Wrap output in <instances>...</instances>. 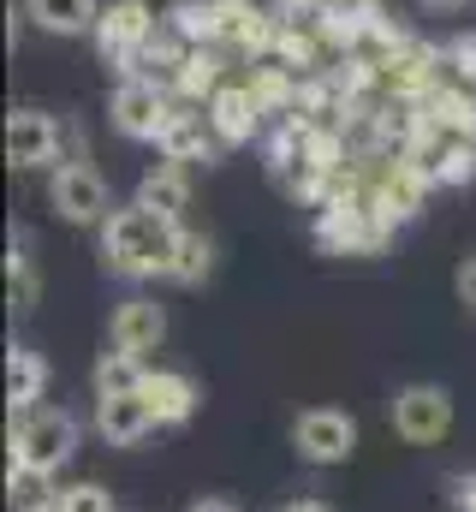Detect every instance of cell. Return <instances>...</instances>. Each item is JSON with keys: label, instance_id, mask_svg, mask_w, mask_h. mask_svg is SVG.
Wrapping results in <instances>:
<instances>
[{"label": "cell", "instance_id": "26", "mask_svg": "<svg viewBox=\"0 0 476 512\" xmlns=\"http://www.w3.org/2000/svg\"><path fill=\"white\" fill-rule=\"evenodd\" d=\"M453 286H459V304L465 310H476V251L459 262V274H453Z\"/></svg>", "mask_w": 476, "mask_h": 512}, {"label": "cell", "instance_id": "9", "mask_svg": "<svg viewBox=\"0 0 476 512\" xmlns=\"http://www.w3.org/2000/svg\"><path fill=\"white\" fill-rule=\"evenodd\" d=\"M161 340H167V310H161L149 292H131L114 310V322H108V346L131 352V358H149Z\"/></svg>", "mask_w": 476, "mask_h": 512}, {"label": "cell", "instance_id": "32", "mask_svg": "<svg viewBox=\"0 0 476 512\" xmlns=\"http://www.w3.org/2000/svg\"><path fill=\"white\" fill-rule=\"evenodd\" d=\"M36 512H54V507H36Z\"/></svg>", "mask_w": 476, "mask_h": 512}, {"label": "cell", "instance_id": "6", "mask_svg": "<svg viewBox=\"0 0 476 512\" xmlns=\"http://www.w3.org/2000/svg\"><path fill=\"white\" fill-rule=\"evenodd\" d=\"M292 447H298V459L304 465H346L357 453V417L352 411H334V405H310V411H298V423H292Z\"/></svg>", "mask_w": 476, "mask_h": 512}, {"label": "cell", "instance_id": "30", "mask_svg": "<svg viewBox=\"0 0 476 512\" xmlns=\"http://www.w3.org/2000/svg\"><path fill=\"white\" fill-rule=\"evenodd\" d=\"M417 6H423V12H465L471 0H417Z\"/></svg>", "mask_w": 476, "mask_h": 512}, {"label": "cell", "instance_id": "1", "mask_svg": "<svg viewBox=\"0 0 476 512\" xmlns=\"http://www.w3.org/2000/svg\"><path fill=\"white\" fill-rule=\"evenodd\" d=\"M179 221L143 209V203H125L108 215L102 227V268L119 274V280H155L173 268V251H179Z\"/></svg>", "mask_w": 476, "mask_h": 512}, {"label": "cell", "instance_id": "4", "mask_svg": "<svg viewBox=\"0 0 476 512\" xmlns=\"http://www.w3.org/2000/svg\"><path fill=\"white\" fill-rule=\"evenodd\" d=\"M387 417H393V435H399V441L435 447V441L453 435V393H447L441 382H405L399 393H393Z\"/></svg>", "mask_w": 476, "mask_h": 512}, {"label": "cell", "instance_id": "16", "mask_svg": "<svg viewBox=\"0 0 476 512\" xmlns=\"http://www.w3.org/2000/svg\"><path fill=\"white\" fill-rule=\"evenodd\" d=\"M24 18L48 36H96V0H24Z\"/></svg>", "mask_w": 476, "mask_h": 512}, {"label": "cell", "instance_id": "18", "mask_svg": "<svg viewBox=\"0 0 476 512\" xmlns=\"http://www.w3.org/2000/svg\"><path fill=\"white\" fill-rule=\"evenodd\" d=\"M215 274V239L209 233H179V251H173V268H167V280L173 286H203Z\"/></svg>", "mask_w": 476, "mask_h": 512}, {"label": "cell", "instance_id": "27", "mask_svg": "<svg viewBox=\"0 0 476 512\" xmlns=\"http://www.w3.org/2000/svg\"><path fill=\"white\" fill-rule=\"evenodd\" d=\"M453 501H459L465 512H476V471H471V477H459V483H453Z\"/></svg>", "mask_w": 476, "mask_h": 512}, {"label": "cell", "instance_id": "14", "mask_svg": "<svg viewBox=\"0 0 476 512\" xmlns=\"http://www.w3.org/2000/svg\"><path fill=\"white\" fill-rule=\"evenodd\" d=\"M137 203L143 209H155V215H167V221H179L185 209H191V167H179V161H149L143 167V179H137Z\"/></svg>", "mask_w": 476, "mask_h": 512}, {"label": "cell", "instance_id": "7", "mask_svg": "<svg viewBox=\"0 0 476 512\" xmlns=\"http://www.w3.org/2000/svg\"><path fill=\"white\" fill-rule=\"evenodd\" d=\"M161 24H167V18H155L143 0H114V6L96 18V48H102V60H119V72H131V66L143 60V48L155 42Z\"/></svg>", "mask_w": 476, "mask_h": 512}, {"label": "cell", "instance_id": "13", "mask_svg": "<svg viewBox=\"0 0 476 512\" xmlns=\"http://www.w3.org/2000/svg\"><path fill=\"white\" fill-rule=\"evenodd\" d=\"M143 399L155 405L161 429H185L197 417V405H203V387L191 382L185 370H149L143 376Z\"/></svg>", "mask_w": 476, "mask_h": 512}, {"label": "cell", "instance_id": "22", "mask_svg": "<svg viewBox=\"0 0 476 512\" xmlns=\"http://www.w3.org/2000/svg\"><path fill=\"white\" fill-rule=\"evenodd\" d=\"M441 72H447L453 84H471L476 90V30H459V36L441 42Z\"/></svg>", "mask_w": 476, "mask_h": 512}, {"label": "cell", "instance_id": "5", "mask_svg": "<svg viewBox=\"0 0 476 512\" xmlns=\"http://www.w3.org/2000/svg\"><path fill=\"white\" fill-rule=\"evenodd\" d=\"M173 90H161L155 78H119L114 102H108V120H114L119 137L131 143H161V131L173 120Z\"/></svg>", "mask_w": 476, "mask_h": 512}, {"label": "cell", "instance_id": "24", "mask_svg": "<svg viewBox=\"0 0 476 512\" xmlns=\"http://www.w3.org/2000/svg\"><path fill=\"white\" fill-rule=\"evenodd\" d=\"M78 161H90V137L78 120H60V167H78Z\"/></svg>", "mask_w": 476, "mask_h": 512}, {"label": "cell", "instance_id": "15", "mask_svg": "<svg viewBox=\"0 0 476 512\" xmlns=\"http://www.w3.org/2000/svg\"><path fill=\"white\" fill-rule=\"evenodd\" d=\"M42 393H48V358L30 352V346H12L6 352V405H12V417L36 411Z\"/></svg>", "mask_w": 476, "mask_h": 512}, {"label": "cell", "instance_id": "19", "mask_svg": "<svg viewBox=\"0 0 476 512\" xmlns=\"http://www.w3.org/2000/svg\"><path fill=\"white\" fill-rule=\"evenodd\" d=\"M143 376H149V364H143V358H131V352L108 346V352L96 358V399H108V393H137Z\"/></svg>", "mask_w": 476, "mask_h": 512}, {"label": "cell", "instance_id": "8", "mask_svg": "<svg viewBox=\"0 0 476 512\" xmlns=\"http://www.w3.org/2000/svg\"><path fill=\"white\" fill-rule=\"evenodd\" d=\"M6 161L18 173L60 167V120L42 114V108H12L6 114Z\"/></svg>", "mask_w": 476, "mask_h": 512}, {"label": "cell", "instance_id": "28", "mask_svg": "<svg viewBox=\"0 0 476 512\" xmlns=\"http://www.w3.org/2000/svg\"><path fill=\"white\" fill-rule=\"evenodd\" d=\"M185 512H238V507L227 501V495H203V501H191Z\"/></svg>", "mask_w": 476, "mask_h": 512}, {"label": "cell", "instance_id": "21", "mask_svg": "<svg viewBox=\"0 0 476 512\" xmlns=\"http://www.w3.org/2000/svg\"><path fill=\"white\" fill-rule=\"evenodd\" d=\"M54 477H42V471H24V465H6V495L18 501V512H36V507H54V489H48Z\"/></svg>", "mask_w": 476, "mask_h": 512}, {"label": "cell", "instance_id": "20", "mask_svg": "<svg viewBox=\"0 0 476 512\" xmlns=\"http://www.w3.org/2000/svg\"><path fill=\"white\" fill-rule=\"evenodd\" d=\"M215 90H221L215 54H209V48H191V60L179 66V84H173V96H185V102H209Z\"/></svg>", "mask_w": 476, "mask_h": 512}, {"label": "cell", "instance_id": "25", "mask_svg": "<svg viewBox=\"0 0 476 512\" xmlns=\"http://www.w3.org/2000/svg\"><path fill=\"white\" fill-rule=\"evenodd\" d=\"M328 24H352V18H369L375 12V0H310Z\"/></svg>", "mask_w": 476, "mask_h": 512}, {"label": "cell", "instance_id": "12", "mask_svg": "<svg viewBox=\"0 0 476 512\" xmlns=\"http://www.w3.org/2000/svg\"><path fill=\"white\" fill-rule=\"evenodd\" d=\"M155 149H161L167 161H179V167H197V161L209 167V161H215L227 143L215 137L209 114H197V108H179V114L167 120V131H161V143H155Z\"/></svg>", "mask_w": 476, "mask_h": 512}, {"label": "cell", "instance_id": "29", "mask_svg": "<svg viewBox=\"0 0 476 512\" xmlns=\"http://www.w3.org/2000/svg\"><path fill=\"white\" fill-rule=\"evenodd\" d=\"M143 6H149V12H155V18H173V12H185V6H191V0H143Z\"/></svg>", "mask_w": 476, "mask_h": 512}, {"label": "cell", "instance_id": "23", "mask_svg": "<svg viewBox=\"0 0 476 512\" xmlns=\"http://www.w3.org/2000/svg\"><path fill=\"white\" fill-rule=\"evenodd\" d=\"M54 512H119V501L102 483H72V489L54 495Z\"/></svg>", "mask_w": 476, "mask_h": 512}, {"label": "cell", "instance_id": "11", "mask_svg": "<svg viewBox=\"0 0 476 512\" xmlns=\"http://www.w3.org/2000/svg\"><path fill=\"white\" fill-rule=\"evenodd\" d=\"M203 114H209V126H215V137L227 143V149H238V143H250L256 131H262V96L250 90V84H221L209 102H203Z\"/></svg>", "mask_w": 476, "mask_h": 512}, {"label": "cell", "instance_id": "31", "mask_svg": "<svg viewBox=\"0 0 476 512\" xmlns=\"http://www.w3.org/2000/svg\"><path fill=\"white\" fill-rule=\"evenodd\" d=\"M286 512H334V507H328V501H316V495H298Z\"/></svg>", "mask_w": 476, "mask_h": 512}, {"label": "cell", "instance_id": "17", "mask_svg": "<svg viewBox=\"0 0 476 512\" xmlns=\"http://www.w3.org/2000/svg\"><path fill=\"white\" fill-rule=\"evenodd\" d=\"M6 298H12L18 316H30L36 298H42V268H36V245H30L24 227H18L12 245H6Z\"/></svg>", "mask_w": 476, "mask_h": 512}, {"label": "cell", "instance_id": "3", "mask_svg": "<svg viewBox=\"0 0 476 512\" xmlns=\"http://www.w3.org/2000/svg\"><path fill=\"white\" fill-rule=\"evenodd\" d=\"M48 209H54L66 227H108L114 191H108V179H102L90 161H78V167H48Z\"/></svg>", "mask_w": 476, "mask_h": 512}, {"label": "cell", "instance_id": "10", "mask_svg": "<svg viewBox=\"0 0 476 512\" xmlns=\"http://www.w3.org/2000/svg\"><path fill=\"white\" fill-rule=\"evenodd\" d=\"M161 429V417H155V405L143 399V387L137 393H108V399H96V435L108 441V447H137V441H149Z\"/></svg>", "mask_w": 476, "mask_h": 512}, {"label": "cell", "instance_id": "2", "mask_svg": "<svg viewBox=\"0 0 476 512\" xmlns=\"http://www.w3.org/2000/svg\"><path fill=\"white\" fill-rule=\"evenodd\" d=\"M78 417L72 411H60V405H36V411H24L18 423H12V459L6 465H24V471H42V477H54L72 453H78Z\"/></svg>", "mask_w": 476, "mask_h": 512}]
</instances>
